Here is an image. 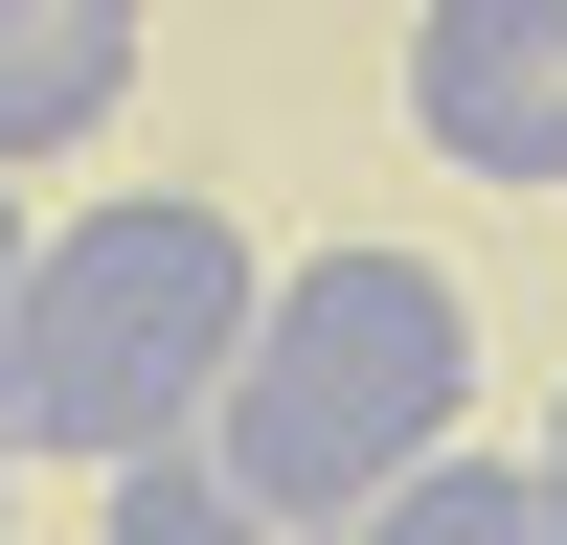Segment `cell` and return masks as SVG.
<instances>
[{"label":"cell","instance_id":"6da1fadb","mask_svg":"<svg viewBox=\"0 0 567 545\" xmlns=\"http://www.w3.org/2000/svg\"><path fill=\"white\" fill-rule=\"evenodd\" d=\"M454 409H477V296L363 227V250H296V272L250 296V341H227V387H205V454L272 500V523L341 545L386 477L454 454Z\"/></svg>","mask_w":567,"mask_h":545},{"label":"cell","instance_id":"7a4b0ae2","mask_svg":"<svg viewBox=\"0 0 567 545\" xmlns=\"http://www.w3.org/2000/svg\"><path fill=\"white\" fill-rule=\"evenodd\" d=\"M250 296H272V250L227 205H182V182H136V205H69L23 250V454H159V432H205V387H227V341H250Z\"/></svg>","mask_w":567,"mask_h":545},{"label":"cell","instance_id":"3957f363","mask_svg":"<svg viewBox=\"0 0 567 545\" xmlns=\"http://www.w3.org/2000/svg\"><path fill=\"white\" fill-rule=\"evenodd\" d=\"M409 114L477 182H567V0H432L409 23Z\"/></svg>","mask_w":567,"mask_h":545},{"label":"cell","instance_id":"277c9868","mask_svg":"<svg viewBox=\"0 0 567 545\" xmlns=\"http://www.w3.org/2000/svg\"><path fill=\"white\" fill-rule=\"evenodd\" d=\"M114 91H136V0H0V182L69 160Z\"/></svg>","mask_w":567,"mask_h":545},{"label":"cell","instance_id":"5b68a950","mask_svg":"<svg viewBox=\"0 0 567 545\" xmlns=\"http://www.w3.org/2000/svg\"><path fill=\"white\" fill-rule=\"evenodd\" d=\"M91 545H318V523H272V500L227 477L205 432H159V454H114V500H91Z\"/></svg>","mask_w":567,"mask_h":545},{"label":"cell","instance_id":"8992f818","mask_svg":"<svg viewBox=\"0 0 567 545\" xmlns=\"http://www.w3.org/2000/svg\"><path fill=\"white\" fill-rule=\"evenodd\" d=\"M341 545H567V523H545V477H499V454H432V477H386Z\"/></svg>","mask_w":567,"mask_h":545},{"label":"cell","instance_id":"52a82bcc","mask_svg":"<svg viewBox=\"0 0 567 545\" xmlns=\"http://www.w3.org/2000/svg\"><path fill=\"white\" fill-rule=\"evenodd\" d=\"M23 250L45 227H23V182H0V387H23Z\"/></svg>","mask_w":567,"mask_h":545},{"label":"cell","instance_id":"ba28073f","mask_svg":"<svg viewBox=\"0 0 567 545\" xmlns=\"http://www.w3.org/2000/svg\"><path fill=\"white\" fill-rule=\"evenodd\" d=\"M523 477H545V523H567V409H545V454H523Z\"/></svg>","mask_w":567,"mask_h":545}]
</instances>
